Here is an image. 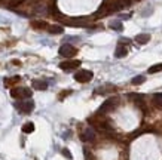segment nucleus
Instances as JSON below:
<instances>
[{
    "instance_id": "12",
    "label": "nucleus",
    "mask_w": 162,
    "mask_h": 160,
    "mask_svg": "<svg viewBox=\"0 0 162 160\" xmlns=\"http://www.w3.org/2000/svg\"><path fill=\"white\" fill-rule=\"evenodd\" d=\"M127 53H128V51H127V48H125V46L117 45L116 52H115V57H116V58H123Z\"/></svg>"
},
{
    "instance_id": "19",
    "label": "nucleus",
    "mask_w": 162,
    "mask_h": 160,
    "mask_svg": "<svg viewBox=\"0 0 162 160\" xmlns=\"http://www.w3.org/2000/svg\"><path fill=\"white\" fill-rule=\"evenodd\" d=\"M62 154H64V157H67L68 160H72V159H73L72 153H70V151H68L67 148H62Z\"/></svg>"
},
{
    "instance_id": "1",
    "label": "nucleus",
    "mask_w": 162,
    "mask_h": 160,
    "mask_svg": "<svg viewBox=\"0 0 162 160\" xmlns=\"http://www.w3.org/2000/svg\"><path fill=\"white\" fill-rule=\"evenodd\" d=\"M11 97L15 99H28L31 97V91L27 88H15L11 91Z\"/></svg>"
},
{
    "instance_id": "7",
    "label": "nucleus",
    "mask_w": 162,
    "mask_h": 160,
    "mask_svg": "<svg viewBox=\"0 0 162 160\" xmlns=\"http://www.w3.org/2000/svg\"><path fill=\"white\" fill-rule=\"evenodd\" d=\"M66 25H72V27H86L88 24L85 19H67V21H64Z\"/></svg>"
},
{
    "instance_id": "14",
    "label": "nucleus",
    "mask_w": 162,
    "mask_h": 160,
    "mask_svg": "<svg viewBox=\"0 0 162 160\" xmlns=\"http://www.w3.org/2000/svg\"><path fill=\"white\" fill-rule=\"evenodd\" d=\"M109 27L112 30H116V31H122V28H123V25L121 21H112V22L109 24Z\"/></svg>"
},
{
    "instance_id": "15",
    "label": "nucleus",
    "mask_w": 162,
    "mask_h": 160,
    "mask_svg": "<svg viewBox=\"0 0 162 160\" xmlns=\"http://www.w3.org/2000/svg\"><path fill=\"white\" fill-rule=\"evenodd\" d=\"M162 71V64H155L149 68V74H155V73H159Z\"/></svg>"
},
{
    "instance_id": "20",
    "label": "nucleus",
    "mask_w": 162,
    "mask_h": 160,
    "mask_svg": "<svg viewBox=\"0 0 162 160\" xmlns=\"http://www.w3.org/2000/svg\"><path fill=\"white\" fill-rule=\"evenodd\" d=\"M24 0H11V3H9V6H18V5H21Z\"/></svg>"
},
{
    "instance_id": "18",
    "label": "nucleus",
    "mask_w": 162,
    "mask_h": 160,
    "mask_svg": "<svg viewBox=\"0 0 162 160\" xmlns=\"http://www.w3.org/2000/svg\"><path fill=\"white\" fill-rule=\"evenodd\" d=\"M153 102H155V105H158V107H162V93H156V95L153 97Z\"/></svg>"
},
{
    "instance_id": "10",
    "label": "nucleus",
    "mask_w": 162,
    "mask_h": 160,
    "mask_svg": "<svg viewBox=\"0 0 162 160\" xmlns=\"http://www.w3.org/2000/svg\"><path fill=\"white\" fill-rule=\"evenodd\" d=\"M33 88L37 91H46L48 89V83L45 80H33Z\"/></svg>"
},
{
    "instance_id": "17",
    "label": "nucleus",
    "mask_w": 162,
    "mask_h": 160,
    "mask_svg": "<svg viewBox=\"0 0 162 160\" xmlns=\"http://www.w3.org/2000/svg\"><path fill=\"white\" fill-rule=\"evenodd\" d=\"M144 80H146L144 76H135L131 83H132V85H143V83H144Z\"/></svg>"
},
{
    "instance_id": "5",
    "label": "nucleus",
    "mask_w": 162,
    "mask_h": 160,
    "mask_svg": "<svg viewBox=\"0 0 162 160\" xmlns=\"http://www.w3.org/2000/svg\"><path fill=\"white\" fill-rule=\"evenodd\" d=\"M15 107H17L21 113H31L34 108V102L33 101H19V102L15 104Z\"/></svg>"
},
{
    "instance_id": "6",
    "label": "nucleus",
    "mask_w": 162,
    "mask_h": 160,
    "mask_svg": "<svg viewBox=\"0 0 162 160\" xmlns=\"http://www.w3.org/2000/svg\"><path fill=\"white\" fill-rule=\"evenodd\" d=\"M117 99H115V98H110V99H107L106 102L103 104L100 107V110H98V113L100 114H104V113H107V111H110L112 108H115V105H116Z\"/></svg>"
},
{
    "instance_id": "4",
    "label": "nucleus",
    "mask_w": 162,
    "mask_h": 160,
    "mask_svg": "<svg viewBox=\"0 0 162 160\" xmlns=\"http://www.w3.org/2000/svg\"><path fill=\"white\" fill-rule=\"evenodd\" d=\"M79 67H80V61L79 59H67V61L60 64V68L64 70V71H72V70H76Z\"/></svg>"
},
{
    "instance_id": "3",
    "label": "nucleus",
    "mask_w": 162,
    "mask_h": 160,
    "mask_svg": "<svg viewBox=\"0 0 162 160\" xmlns=\"http://www.w3.org/2000/svg\"><path fill=\"white\" fill-rule=\"evenodd\" d=\"M76 48L72 45H68V43H66V45H62L60 49H58V53L61 55V57L64 58H68V57H74L76 55Z\"/></svg>"
},
{
    "instance_id": "16",
    "label": "nucleus",
    "mask_w": 162,
    "mask_h": 160,
    "mask_svg": "<svg viewBox=\"0 0 162 160\" xmlns=\"http://www.w3.org/2000/svg\"><path fill=\"white\" fill-rule=\"evenodd\" d=\"M31 25H33L34 28H48V24L45 21H33Z\"/></svg>"
},
{
    "instance_id": "8",
    "label": "nucleus",
    "mask_w": 162,
    "mask_h": 160,
    "mask_svg": "<svg viewBox=\"0 0 162 160\" xmlns=\"http://www.w3.org/2000/svg\"><path fill=\"white\" fill-rule=\"evenodd\" d=\"M149 40H150V34H149V33H141V34L135 36V42H137L138 45H146Z\"/></svg>"
},
{
    "instance_id": "2",
    "label": "nucleus",
    "mask_w": 162,
    "mask_h": 160,
    "mask_svg": "<svg viewBox=\"0 0 162 160\" xmlns=\"http://www.w3.org/2000/svg\"><path fill=\"white\" fill-rule=\"evenodd\" d=\"M92 77H94V74L89 70H79L78 73L74 74V80L79 82V83H88V82L92 80Z\"/></svg>"
},
{
    "instance_id": "9",
    "label": "nucleus",
    "mask_w": 162,
    "mask_h": 160,
    "mask_svg": "<svg viewBox=\"0 0 162 160\" xmlns=\"http://www.w3.org/2000/svg\"><path fill=\"white\" fill-rule=\"evenodd\" d=\"M82 139H84V141H94V139H95V132H94V129L88 128V129H86V131L82 133Z\"/></svg>"
},
{
    "instance_id": "13",
    "label": "nucleus",
    "mask_w": 162,
    "mask_h": 160,
    "mask_svg": "<svg viewBox=\"0 0 162 160\" xmlns=\"http://www.w3.org/2000/svg\"><path fill=\"white\" fill-rule=\"evenodd\" d=\"M33 131H34V123L27 122V123H24L23 125V132L24 133H31Z\"/></svg>"
},
{
    "instance_id": "11",
    "label": "nucleus",
    "mask_w": 162,
    "mask_h": 160,
    "mask_svg": "<svg viewBox=\"0 0 162 160\" xmlns=\"http://www.w3.org/2000/svg\"><path fill=\"white\" fill-rule=\"evenodd\" d=\"M46 30L49 31L51 34H61V33H64V28L61 25H48Z\"/></svg>"
}]
</instances>
